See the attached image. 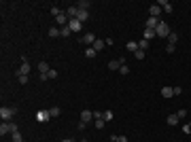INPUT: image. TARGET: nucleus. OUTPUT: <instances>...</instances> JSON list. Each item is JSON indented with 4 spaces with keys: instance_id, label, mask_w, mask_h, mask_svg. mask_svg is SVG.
I'll list each match as a JSON object with an SVG mask.
<instances>
[{
    "instance_id": "1",
    "label": "nucleus",
    "mask_w": 191,
    "mask_h": 142,
    "mask_svg": "<svg viewBox=\"0 0 191 142\" xmlns=\"http://www.w3.org/2000/svg\"><path fill=\"white\" fill-rule=\"evenodd\" d=\"M15 115H17V108L15 106H2L0 108V117H2V121H11Z\"/></svg>"
},
{
    "instance_id": "2",
    "label": "nucleus",
    "mask_w": 191,
    "mask_h": 142,
    "mask_svg": "<svg viewBox=\"0 0 191 142\" xmlns=\"http://www.w3.org/2000/svg\"><path fill=\"white\" fill-rule=\"evenodd\" d=\"M157 36H159V38H168V36H170V25L168 24H164V21H159V25H157Z\"/></svg>"
},
{
    "instance_id": "3",
    "label": "nucleus",
    "mask_w": 191,
    "mask_h": 142,
    "mask_svg": "<svg viewBox=\"0 0 191 142\" xmlns=\"http://www.w3.org/2000/svg\"><path fill=\"white\" fill-rule=\"evenodd\" d=\"M96 40H98V38H96V34H91V32H87V34L81 36V43H83V45H87V47H91Z\"/></svg>"
},
{
    "instance_id": "4",
    "label": "nucleus",
    "mask_w": 191,
    "mask_h": 142,
    "mask_svg": "<svg viewBox=\"0 0 191 142\" xmlns=\"http://www.w3.org/2000/svg\"><path fill=\"white\" fill-rule=\"evenodd\" d=\"M68 28H70L72 32H81V30H83V24H81L79 19H68Z\"/></svg>"
},
{
    "instance_id": "5",
    "label": "nucleus",
    "mask_w": 191,
    "mask_h": 142,
    "mask_svg": "<svg viewBox=\"0 0 191 142\" xmlns=\"http://www.w3.org/2000/svg\"><path fill=\"white\" fill-rule=\"evenodd\" d=\"M49 119H51L49 110H38V112H36V121H38V123H47Z\"/></svg>"
},
{
    "instance_id": "6",
    "label": "nucleus",
    "mask_w": 191,
    "mask_h": 142,
    "mask_svg": "<svg viewBox=\"0 0 191 142\" xmlns=\"http://www.w3.org/2000/svg\"><path fill=\"white\" fill-rule=\"evenodd\" d=\"M157 25H159V21H157L155 17H149L144 21V30H157Z\"/></svg>"
},
{
    "instance_id": "7",
    "label": "nucleus",
    "mask_w": 191,
    "mask_h": 142,
    "mask_svg": "<svg viewBox=\"0 0 191 142\" xmlns=\"http://www.w3.org/2000/svg\"><path fill=\"white\" fill-rule=\"evenodd\" d=\"M64 13L68 15V19H77V17H79V9H77V4H74V7H68Z\"/></svg>"
},
{
    "instance_id": "8",
    "label": "nucleus",
    "mask_w": 191,
    "mask_h": 142,
    "mask_svg": "<svg viewBox=\"0 0 191 142\" xmlns=\"http://www.w3.org/2000/svg\"><path fill=\"white\" fill-rule=\"evenodd\" d=\"M11 123H13V121H2V125H0V136L11 134Z\"/></svg>"
},
{
    "instance_id": "9",
    "label": "nucleus",
    "mask_w": 191,
    "mask_h": 142,
    "mask_svg": "<svg viewBox=\"0 0 191 142\" xmlns=\"http://www.w3.org/2000/svg\"><path fill=\"white\" fill-rule=\"evenodd\" d=\"M159 13H161V7L159 4H153V7H149V17H159Z\"/></svg>"
},
{
    "instance_id": "10",
    "label": "nucleus",
    "mask_w": 191,
    "mask_h": 142,
    "mask_svg": "<svg viewBox=\"0 0 191 142\" xmlns=\"http://www.w3.org/2000/svg\"><path fill=\"white\" fill-rule=\"evenodd\" d=\"M157 4L161 7V11H166V13H172V11H174V7H172V4H170L168 0H159Z\"/></svg>"
},
{
    "instance_id": "11",
    "label": "nucleus",
    "mask_w": 191,
    "mask_h": 142,
    "mask_svg": "<svg viewBox=\"0 0 191 142\" xmlns=\"http://www.w3.org/2000/svg\"><path fill=\"white\" fill-rule=\"evenodd\" d=\"M81 121H85V123L94 121V110H83V112H81Z\"/></svg>"
},
{
    "instance_id": "12",
    "label": "nucleus",
    "mask_w": 191,
    "mask_h": 142,
    "mask_svg": "<svg viewBox=\"0 0 191 142\" xmlns=\"http://www.w3.org/2000/svg\"><path fill=\"white\" fill-rule=\"evenodd\" d=\"M55 21H58L62 28H64V25H68V15H66V13H62V15H58V17H55Z\"/></svg>"
},
{
    "instance_id": "13",
    "label": "nucleus",
    "mask_w": 191,
    "mask_h": 142,
    "mask_svg": "<svg viewBox=\"0 0 191 142\" xmlns=\"http://www.w3.org/2000/svg\"><path fill=\"white\" fill-rule=\"evenodd\" d=\"M121 66H123V64H121L119 59H110V62H108V70H119Z\"/></svg>"
},
{
    "instance_id": "14",
    "label": "nucleus",
    "mask_w": 191,
    "mask_h": 142,
    "mask_svg": "<svg viewBox=\"0 0 191 142\" xmlns=\"http://www.w3.org/2000/svg\"><path fill=\"white\" fill-rule=\"evenodd\" d=\"M30 70H32L30 62H21V68H19V74H30Z\"/></svg>"
},
{
    "instance_id": "15",
    "label": "nucleus",
    "mask_w": 191,
    "mask_h": 142,
    "mask_svg": "<svg viewBox=\"0 0 191 142\" xmlns=\"http://www.w3.org/2000/svg\"><path fill=\"white\" fill-rule=\"evenodd\" d=\"M161 95H164V98H172V95H174V87H161Z\"/></svg>"
},
{
    "instance_id": "16",
    "label": "nucleus",
    "mask_w": 191,
    "mask_h": 142,
    "mask_svg": "<svg viewBox=\"0 0 191 142\" xmlns=\"http://www.w3.org/2000/svg\"><path fill=\"white\" fill-rule=\"evenodd\" d=\"M89 7H91V2H87V0L77 2V9H79V11H89Z\"/></svg>"
},
{
    "instance_id": "17",
    "label": "nucleus",
    "mask_w": 191,
    "mask_h": 142,
    "mask_svg": "<svg viewBox=\"0 0 191 142\" xmlns=\"http://www.w3.org/2000/svg\"><path fill=\"white\" fill-rule=\"evenodd\" d=\"M49 70H51V68H49L47 62H38V72H40V74H47Z\"/></svg>"
},
{
    "instance_id": "18",
    "label": "nucleus",
    "mask_w": 191,
    "mask_h": 142,
    "mask_svg": "<svg viewBox=\"0 0 191 142\" xmlns=\"http://www.w3.org/2000/svg\"><path fill=\"white\" fill-rule=\"evenodd\" d=\"M94 125H96V130H102V127L106 125V121H104L102 117H96V119H94Z\"/></svg>"
},
{
    "instance_id": "19",
    "label": "nucleus",
    "mask_w": 191,
    "mask_h": 142,
    "mask_svg": "<svg viewBox=\"0 0 191 142\" xmlns=\"http://www.w3.org/2000/svg\"><path fill=\"white\" fill-rule=\"evenodd\" d=\"M77 19H79L81 24H85V21L89 19V11H79V17H77Z\"/></svg>"
},
{
    "instance_id": "20",
    "label": "nucleus",
    "mask_w": 191,
    "mask_h": 142,
    "mask_svg": "<svg viewBox=\"0 0 191 142\" xmlns=\"http://www.w3.org/2000/svg\"><path fill=\"white\" fill-rule=\"evenodd\" d=\"M166 121H168V125H179V121H180V119L176 117V115H168Z\"/></svg>"
},
{
    "instance_id": "21",
    "label": "nucleus",
    "mask_w": 191,
    "mask_h": 142,
    "mask_svg": "<svg viewBox=\"0 0 191 142\" xmlns=\"http://www.w3.org/2000/svg\"><path fill=\"white\" fill-rule=\"evenodd\" d=\"M104 45H106V40H96L94 45H91V47L96 49V51H98V53H100V51H102V49H104Z\"/></svg>"
},
{
    "instance_id": "22",
    "label": "nucleus",
    "mask_w": 191,
    "mask_h": 142,
    "mask_svg": "<svg viewBox=\"0 0 191 142\" xmlns=\"http://www.w3.org/2000/svg\"><path fill=\"white\" fill-rule=\"evenodd\" d=\"M138 43H136V40H130V43H128V51H132V53H136V51H138Z\"/></svg>"
},
{
    "instance_id": "23",
    "label": "nucleus",
    "mask_w": 191,
    "mask_h": 142,
    "mask_svg": "<svg viewBox=\"0 0 191 142\" xmlns=\"http://www.w3.org/2000/svg\"><path fill=\"white\" fill-rule=\"evenodd\" d=\"M176 40H179V34H176V32H170V36H168V45H176Z\"/></svg>"
},
{
    "instance_id": "24",
    "label": "nucleus",
    "mask_w": 191,
    "mask_h": 142,
    "mask_svg": "<svg viewBox=\"0 0 191 142\" xmlns=\"http://www.w3.org/2000/svg\"><path fill=\"white\" fill-rule=\"evenodd\" d=\"M157 32L155 30H144V40H151V38H155Z\"/></svg>"
},
{
    "instance_id": "25",
    "label": "nucleus",
    "mask_w": 191,
    "mask_h": 142,
    "mask_svg": "<svg viewBox=\"0 0 191 142\" xmlns=\"http://www.w3.org/2000/svg\"><path fill=\"white\" fill-rule=\"evenodd\" d=\"M113 117H115L113 110H102V119H104V121H113Z\"/></svg>"
},
{
    "instance_id": "26",
    "label": "nucleus",
    "mask_w": 191,
    "mask_h": 142,
    "mask_svg": "<svg viewBox=\"0 0 191 142\" xmlns=\"http://www.w3.org/2000/svg\"><path fill=\"white\" fill-rule=\"evenodd\" d=\"M11 140L13 142H26L24 138H21V134H19V131H13V134H11Z\"/></svg>"
},
{
    "instance_id": "27",
    "label": "nucleus",
    "mask_w": 191,
    "mask_h": 142,
    "mask_svg": "<svg viewBox=\"0 0 191 142\" xmlns=\"http://www.w3.org/2000/svg\"><path fill=\"white\" fill-rule=\"evenodd\" d=\"M98 55V51H96L94 47H87V51H85V57H96Z\"/></svg>"
},
{
    "instance_id": "28",
    "label": "nucleus",
    "mask_w": 191,
    "mask_h": 142,
    "mask_svg": "<svg viewBox=\"0 0 191 142\" xmlns=\"http://www.w3.org/2000/svg\"><path fill=\"white\" fill-rule=\"evenodd\" d=\"M49 36H51V38H58V36H62L60 28H51V30H49Z\"/></svg>"
},
{
    "instance_id": "29",
    "label": "nucleus",
    "mask_w": 191,
    "mask_h": 142,
    "mask_svg": "<svg viewBox=\"0 0 191 142\" xmlns=\"http://www.w3.org/2000/svg\"><path fill=\"white\" fill-rule=\"evenodd\" d=\"M60 112H62V108H58V106H55V108H49V115H51V119H53V117H60Z\"/></svg>"
},
{
    "instance_id": "30",
    "label": "nucleus",
    "mask_w": 191,
    "mask_h": 142,
    "mask_svg": "<svg viewBox=\"0 0 191 142\" xmlns=\"http://www.w3.org/2000/svg\"><path fill=\"white\" fill-rule=\"evenodd\" d=\"M60 32H62V36H64V38H68V36H70V28H68V25H64V28H60Z\"/></svg>"
},
{
    "instance_id": "31",
    "label": "nucleus",
    "mask_w": 191,
    "mask_h": 142,
    "mask_svg": "<svg viewBox=\"0 0 191 142\" xmlns=\"http://www.w3.org/2000/svg\"><path fill=\"white\" fill-rule=\"evenodd\" d=\"M17 81H19L21 85H26L28 83V74H19V72H17Z\"/></svg>"
},
{
    "instance_id": "32",
    "label": "nucleus",
    "mask_w": 191,
    "mask_h": 142,
    "mask_svg": "<svg viewBox=\"0 0 191 142\" xmlns=\"http://www.w3.org/2000/svg\"><path fill=\"white\" fill-rule=\"evenodd\" d=\"M134 57H136V59H138V62H140V59H144V57H147V55H144V51H142V49H138V51L134 53Z\"/></svg>"
},
{
    "instance_id": "33",
    "label": "nucleus",
    "mask_w": 191,
    "mask_h": 142,
    "mask_svg": "<svg viewBox=\"0 0 191 142\" xmlns=\"http://www.w3.org/2000/svg\"><path fill=\"white\" fill-rule=\"evenodd\" d=\"M138 47L142 49V51H147V49H149V40H144V38H142V40H138Z\"/></svg>"
},
{
    "instance_id": "34",
    "label": "nucleus",
    "mask_w": 191,
    "mask_h": 142,
    "mask_svg": "<svg viewBox=\"0 0 191 142\" xmlns=\"http://www.w3.org/2000/svg\"><path fill=\"white\" fill-rule=\"evenodd\" d=\"M47 76H49V79H58V70H55V68H51V70L47 72Z\"/></svg>"
},
{
    "instance_id": "35",
    "label": "nucleus",
    "mask_w": 191,
    "mask_h": 142,
    "mask_svg": "<svg viewBox=\"0 0 191 142\" xmlns=\"http://www.w3.org/2000/svg\"><path fill=\"white\" fill-rule=\"evenodd\" d=\"M176 117H179V119H185V117H187V110H185V108H180L179 112H176Z\"/></svg>"
},
{
    "instance_id": "36",
    "label": "nucleus",
    "mask_w": 191,
    "mask_h": 142,
    "mask_svg": "<svg viewBox=\"0 0 191 142\" xmlns=\"http://www.w3.org/2000/svg\"><path fill=\"white\" fill-rule=\"evenodd\" d=\"M51 15H53V17H58V15H62V11L58 9V7H53V9H51Z\"/></svg>"
},
{
    "instance_id": "37",
    "label": "nucleus",
    "mask_w": 191,
    "mask_h": 142,
    "mask_svg": "<svg viewBox=\"0 0 191 142\" xmlns=\"http://www.w3.org/2000/svg\"><path fill=\"white\" fill-rule=\"evenodd\" d=\"M128 72H130V68H128V66L123 64V66H121V68H119V74H128Z\"/></svg>"
},
{
    "instance_id": "38",
    "label": "nucleus",
    "mask_w": 191,
    "mask_h": 142,
    "mask_svg": "<svg viewBox=\"0 0 191 142\" xmlns=\"http://www.w3.org/2000/svg\"><path fill=\"white\" fill-rule=\"evenodd\" d=\"M183 131H185V134H191V121L187 123V125H183Z\"/></svg>"
},
{
    "instance_id": "39",
    "label": "nucleus",
    "mask_w": 191,
    "mask_h": 142,
    "mask_svg": "<svg viewBox=\"0 0 191 142\" xmlns=\"http://www.w3.org/2000/svg\"><path fill=\"white\" fill-rule=\"evenodd\" d=\"M115 142H128V136H117V140Z\"/></svg>"
},
{
    "instance_id": "40",
    "label": "nucleus",
    "mask_w": 191,
    "mask_h": 142,
    "mask_svg": "<svg viewBox=\"0 0 191 142\" xmlns=\"http://www.w3.org/2000/svg\"><path fill=\"white\" fill-rule=\"evenodd\" d=\"M62 142H72V140H70V138H64V140H62Z\"/></svg>"
},
{
    "instance_id": "41",
    "label": "nucleus",
    "mask_w": 191,
    "mask_h": 142,
    "mask_svg": "<svg viewBox=\"0 0 191 142\" xmlns=\"http://www.w3.org/2000/svg\"><path fill=\"white\" fill-rule=\"evenodd\" d=\"M83 142H87V140H83Z\"/></svg>"
}]
</instances>
